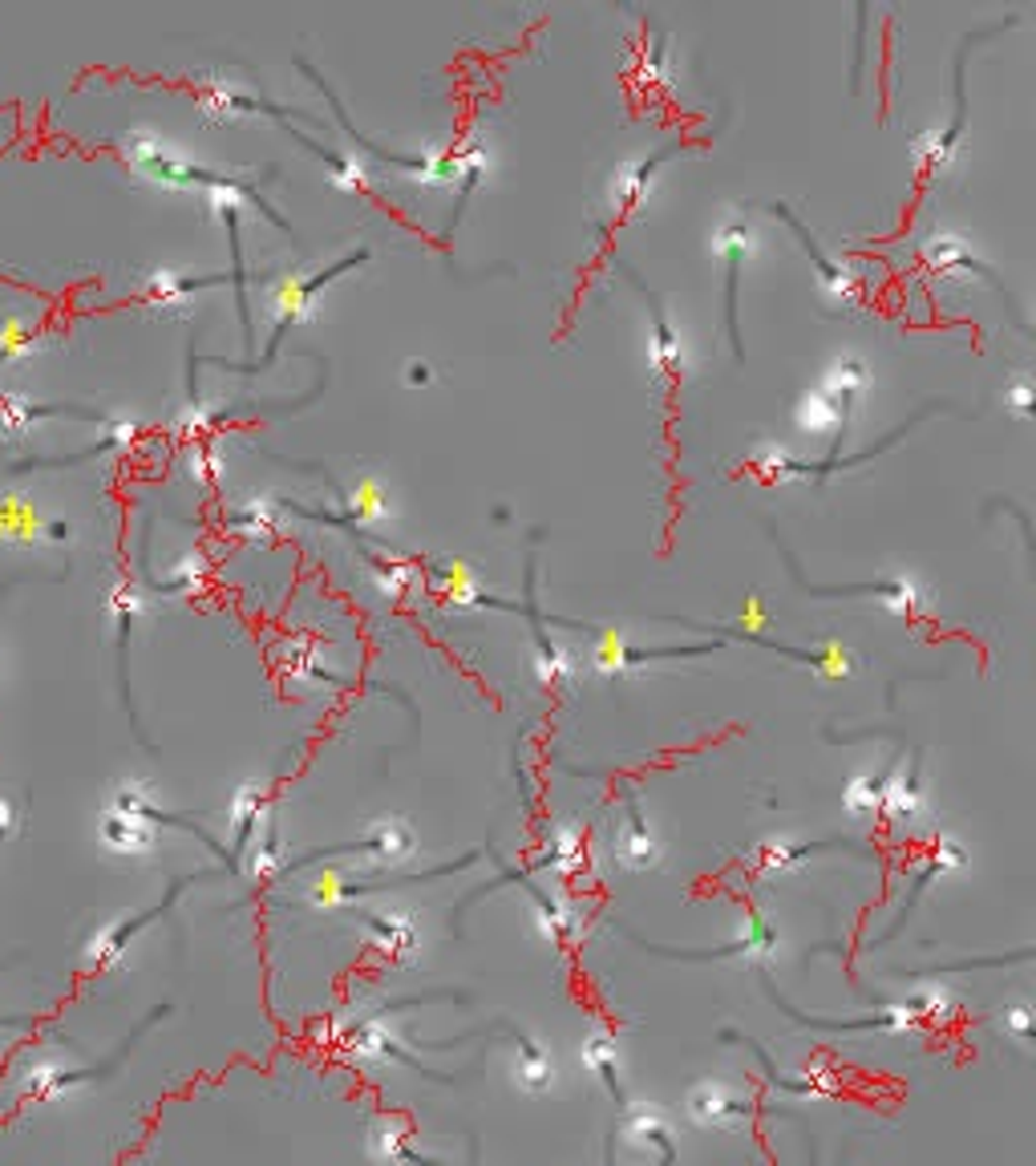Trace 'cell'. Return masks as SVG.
<instances>
[{
    "mask_svg": "<svg viewBox=\"0 0 1036 1166\" xmlns=\"http://www.w3.org/2000/svg\"><path fill=\"white\" fill-rule=\"evenodd\" d=\"M749 1102H741L729 1086L720 1082H700L689 1094V1114L696 1126H729L737 1118H749Z\"/></svg>",
    "mask_w": 1036,
    "mask_h": 1166,
    "instance_id": "6da1fadb",
    "label": "cell"
},
{
    "mask_svg": "<svg viewBox=\"0 0 1036 1166\" xmlns=\"http://www.w3.org/2000/svg\"><path fill=\"white\" fill-rule=\"evenodd\" d=\"M101 834H106L110 850H122V854H146V850H154V830H150L138 814H110Z\"/></svg>",
    "mask_w": 1036,
    "mask_h": 1166,
    "instance_id": "7a4b0ae2",
    "label": "cell"
},
{
    "mask_svg": "<svg viewBox=\"0 0 1036 1166\" xmlns=\"http://www.w3.org/2000/svg\"><path fill=\"white\" fill-rule=\"evenodd\" d=\"M360 850H368V854L381 859V863H401V859L413 854V834H409L401 822H381V826L360 842Z\"/></svg>",
    "mask_w": 1036,
    "mask_h": 1166,
    "instance_id": "3957f363",
    "label": "cell"
},
{
    "mask_svg": "<svg viewBox=\"0 0 1036 1166\" xmlns=\"http://www.w3.org/2000/svg\"><path fill=\"white\" fill-rule=\"evenodd\" d=\"M749 244H753L749 223H724V227L716 231V239H712V248L729 260V308H733V296H737V268H741V260L749 256Z\"/></svg>",
    "mask_w": 1036,
    "mask_h": 1166,
    "instance_id": "277c9868",
    "label": "cell"
},
{
    "mask_svg": "<svg viewBox=\"0 0 1036 1166\" xmlns=\"http://www.w3.org/2000/svg\"><path fill=\"white\" fill-rule=\"evenodd\" d=\"M628 822L632 826L624 834V863L632 871H644V867L657 863V838H652V830H648V822H644V814L636 806H628Z\"/></svg>",
    "mask_w": 1036,
    "mask_h": 1166,
    "instance_id": "5b68a950",
    "label": "cell"
},
{
    "mask_svg": "<svg viewBox=\"0 0 1036 1166\" xmlns=\"http://www.w3.org/2000/svg\"><path fill=\"white\" fill-rule=\"evenodd\" d=\"M368 928H372V940H376L389 956H413L417 932H413L409 919H401V915H393V919H368Z\"/></svg>",
    "mask_w": 1036,
    "mask_h": 1166,
    "instance_id": "8992f818",
    "label": "cell"
},
{
    "mask_svg": "<svg viewBox=\"0 0 1036 1166\" xmlns=\"http://www.w3.org/2000/svg\"><path fill=\"white\" fill-rule=\"evenodd\" d=\"M842 405H838V397H830V393H814V397H806L802 401V409H798V421H802V429H810V433H822V429H834L838 421H842Z\"/></svg>",
    "mask_w": 1036,
    "mask_h": 1166,
    "instance_id": "52a82bcc",
    "label": "cell"
},
{
    "mask_svg": "<svg viewBox=\"0 0 1036 1166\" xmlns=\"http://www.w3.org/2000/svg\"><path fill=\"white\" fill-rule=\"evenodd\" d=\"M652 361H657L661 369H673V373H681V369H685V341L677 337V329H673L669 321H661V325H657V337H652Z\"/></svg>",
    "mask_w": 1036,
    "mask_h": 1166,
    "instance_id": "ba28073f",
    "label": "cell"
},
{
    "mask_svg": "<svg viewBox=\"0 0 1036 1166\" xmlns=\"http://www.w3.org/2000/svg\"><path fill=\"white\" fill-rule=\"evenodd\" d=\"M583 1061L604 1078V1086L620 1098V1078H616V1045L612 1041H604V1037H596V1041H588V1049H583Z\"/></svg>",
    "mask_w": 1036,
    "mask_h": 1166,
    "instance_id": "9c48e42d",
    "label": "cell"
},
{
    "mask_svg": "<svg viewBox=\"0 0 1036 1166\" xmlns=\"http://www.w3.org/2000/svg\"><path fill=\"white\" fill-rule=\"evenodd\" d=\"M519 1082L531 1090V1094H539V1090H547L551 1086V1061L531 1045V1041H523V1061H519Z\"/></svg>",
    "mask_w": 1036,
    "mask_h": 1166,
    "instance_id": "30bf717a",
    "label": "cell"
},
{
    "mask_svg": "<svg viewBox=\"0 0 1036 1166\" xmlns=\"http://www.w3.org/2000/svg\"><path fill=\"white\" fill-rule=\"evenodd\" d=\"M142 292H146L154 304H162V308H175V304H183V300L191 296V284H179L175 276H166V272H162V276H150V284H146Z\"/></svg>",
    "mask_w": 1036,
    "mask_h": 1166,
    "instance_id": "8fae6325",
    "label": "cell"
},
{
    "mask_svg": "<svg viewBox=\"0 0 1036 1166\" xmlns=\"http://www.w3.org/2000/svg\"><path fill=\"white\" fill-rule=\"evenodd\" d=\"M883 806L895 810V814H911V810L919 806V785H915V777H891V785H887V794H883Z\"/></svg>",
    "mask_w": 1036,
    "mask_h": 1166,
    "instance_id": "7c38bea8",
    "label": "cell"
},
{
    "mask_svg": "<svg viewBox=\"0 0 1036 1166\" xmlns=\"http://www.w3.org/2000/svg\"><path fill=\"white\" fill-rule=\"evenodd\" d=\"M0 535H4V539H12V535H20V539L37 535V515H16V502H4V506H0Z\"/></svg>",
    "mask_w": 1036,
    "mask_h": 1166,
    "instance_id": "4fadbf2b",
    "label": "cell"
},
{
    "mask_svg": "<svg viewBox=\"0 0 1036 1166\" xmlns=\"http://www.w3.org/2000/svg\"><path fill=\"white\" fill-rule=\"evenodd\" d=\"M256 818H260V794H256V790H248V794L239 798V806H235V830H239V846H244V838L252 834Z\"/></svg>",
    "mask_w": 1036,
    "mask_h": 1166,
    "instance_id": "5bb4252c",
    "label": "cell"
},
{
    "mask_svg": "<svg viewBox=\"0 0 1036 1166\" xmlns=\"http://www.w3.org/2000/svg\"><path fill=\"white\" fill-rule=\"evenodd\" d=\"M235 527H239V531H252V535H256V531H268V527H272V510L260 506V502H252V506H244V510L235 515Z\"/></svg>",
    "mask_w": 1036,
    "mask_h": 1166,
    "instance_id": "9a60e30c",
    "label": "cell"
},
{
    "mask_svg": "<svg viewBox=\"0 0 1036 1166\" xmlns=\"http://www.w3.org/2000/svg\"><path fill=\"white\" fill-rule=\"evenodd\" d=\"M1000 1025H1005V1033H1013L1017 1041H1029V1037H1033V1013H1029V1005L1013 1009V1013H1009Z\"/></svg>",
    "mask_w": 1036,
    "mask_h": 1166,
    "instance_id": "2e32d148",
    "label": "cell"
},
{
    "mask_svg": "<svg viewBox=\"0 0 1036 1166\" xmlns=\"http://www.w3.org/2000/svg\"><path fill=\"white\" fill-rule=\"evenodd\" d=\"M1009 397H1013V405H1017L1021 413H1029V401H1033V386H1029V378H1021V382L1013 386V393H1009Z\"/></svg>",
    "mask_w": 1036,
    "mask_h": 1166,
    "instance_id": "e0dca14e",
    "label": "cell"
}]
</instances>
